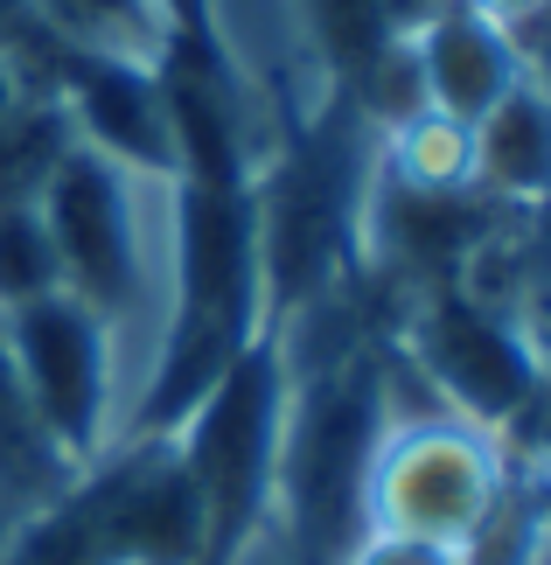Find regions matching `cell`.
<instances>
[{"instance_id": "cell-17", "label": "cell", "mask_w": 551, "mask_h": 565, "mask_svg": "<svg viewBox=\"0 0 551 565\" xmlns=\"http://www.w3.org/2000/svg\"><path fill=\"white\" fill-rule=\"evenodd\" d=\"M42 84H50V71H42V63L14 56V50H0V119H8L29 92H42Z\"/></svg>"}, {"instance_id": "cell-1", "label": "cell", "mask_w": 551, "mask_h": 565, "mask_svg": "<svg viewBox=\"0 0 551 565\" xmlns=\"http://www.w3.org/2000/svg\"><path fill=\"white\" fill-rule=\"evenodd\" d=\"M42 231L56 245L63 294L84 300L119 350L126 412L153 371L168 329V279H174V175L126 168L98 147H71L42 189Z\"/></svg>"}, {"instance_id": "cell-9", "label": "cell", "mask_w": 551, "mask_h": 565, "mask_svg": "<svg viewBox=\"0 0 551 565\" xmlns=\"http://www.w3.org/2000/svg\"><path fill=\"white\" fill-rule=\"evenodd\" d=\"M29 21L56 56L126 63V71H168L189 50V29L168 0H29Z\"/></svg>"}, {"instance_id": "cell-8", "label": "cell", "mask_w": 551, "mask_h": 565, "mask_svg": "<svg viewBox=\"0 0 551 565\" xmlns=\"http://www.w3.org/2000/svg\"><path fill=\"white\" fill-rule=\"evenodd\" d=\"M412 63H418L426 105H439V113H454L468 126L523 77V50L496 29V21H481L468 0H454L447 14H433L426 29L412 35Z\"/></svg>"}, {"instance_id": "cell-12", "label": "cell", "mask_w": 551, "mask_h": 565, "mask_svg": "<svg viewBox=\"0 0 551 565\" xmlns=\"http://www.w3.org/2000/svg\"><path fill=\"white\" fill-rule=\"evenodd\" d=\"M71 147H77V134H71V113L56 105V92L50 84L29 92L0 119V210L42 203V189H50V175L63 168Z\"/></svg>"}, {"instance_id": "cell-6", "label": "cell", "mask_w": 551, "mask_h": 565, "mask_svg": "<svg viewBox=\"0 0 551 565\" xmlns=\"http://www.w3.org/2000/svg\"><path fill=\"white\" fill-rule=\"evenodd\" d=\"M0 350H8L21 391H29L35 419L50 426V440L71 454L84 475L98 454L119 447L126 426V371L119 350L105 335V321L71 294H35L21 308L0 315Z\"/></svg>"}, {"instance_id": "cell-10", "label": "cell", "mask_w": 551, "mask_h": 565, "mask_svg": "<svg viewBox=\"0 0 551 565\" xmlns=\"http://www.w3.org/2000/svg\"><path fill=\"white\" fill-rule=\"evenodd\" d=\"M475 175L489 203H510V210L551 203V84L523 71L475 119Z\"/></svg>"}, {"instance_id": "cell-15", "label": "cell", "mask_w": 551, "mask_h": 565, "mask_svg": "<svg viewBox=\"0 0 551 565\" xmlns=\"http://www.w3.org/2000/svg\"><path fill=\"white\" fill-rule=\"evenodd\" d=\"M468 8L481 21H496L502 35L517 42V50H531V42L544 35V21H551V0H468Z\"/></svg>"}, {"instance_id": "cell-13", "label": "cell", "mask_w": 551, "mask_h": 565, "mask_svg": "<svg viewBox=\"0 0 551 565\" xmlns=\"http://www.w3.org/2000/svg\"><path fill=\"white\" fill-rule=\"evenodd\" d=\"M56 245L42 231V210H0V315L35 294H56Z\"/></svg>"}, {"instance_id": "cell-4", "label": "cell", "mask_w": 551, "mask_h": 565, "mask_svg": "<svg viewBox=\"0 0 551 565\" xmlns=\"http://www.w3.org/2000/svg\"><path fill=\"white\" fill-rule=\"evenodd\" d=\"M391 342H399L405 363L433 384L439 405L460 412V419L481 426V433H496V440H510V433L531 419V405L551 384L517 321L481 308L454 279L447 287L405 294L399 308H391Z\"/></svg>"}, {"instance_id": "cell-14", "label": "cell", "mask_w": 551, "mask_h": 565, "mask_svg": "<svg viewBox=\"0 0 551 565\" xmlns=\"http://www.w3.org/2000/svg\"><path fill=\"white\" fill-rule=\"evenodd\" d=\"M342 565H460L454 545H433V537H399V531H363L357 552Z\"/></svg>"}, {"instance_id": "cell-18", "label": "cell", "mask_w": 551, "mask_h": 565, "mask_svg": "<svg viewBox=\"0 0 551 565\" xmlns=\"http://www.w3.org/2000/svg\"><path fill=\"white\" fill-rule=\"evenodd\" d=\"M454 0H378V14H384V35L391 42H412L418 29H426L433 14H447Z\"/></svg>"}, {"instance_id": "cell-7", "label": "cell", "mask_w": 551, "mask_h": 565, "mask_svg": "<svg viewBox=\"0 0 551 565\" xmlns=\"http://www.w3.org/2000/svg\"><path fill=\"white\" fill-rule=\"evenodd\" d=\"M50 92L71 113V134L98 154H113L147 175H174L182 147H174V105H168V71H126V63H84L56 56Z\"/></svg>"}, {"instance_id": "cell-3", "label": "cell", "mask_w": 551, "mask_h": 565, "mask_svg": "<svg viewBox=\"0 0 551 565\" xmlns=\"http://www.w3.org/2000/svg\"><path fill=\"white\" fill-rule=\"evenodd\" d=\"M279 426H286V363L266 329L168 433L195 482V503H203V565H245L266 545L279 489Z\"/></svg>"}, {"instance_id": "cell-2", "label": "cell", "mask_w": 551, "mask_h": 565, "mask_svg": "<svg viewBox=\"0 0 551 565\" xmlns=\"http://www.w3.org/2000/svg\"><path fill=\"white\" fill-rule=\"evenodd\" d=\"M378 134L342 92L315 105L266 161L252 168V231L266 279V329L315 308L363 273V203Z\"/></svg>"}, {"instance_id": "cell-16", "label": "cell", "mask_w": 551, "mask_h": 565, "mask_svg": "<svg viewBox=\"0 0 551 565\" xmlns=\"http://www.w3.org/2000/svg\"><path fill=\"white\" fill-rule=\"evenodd\" d=\"M0 50L29 56V63H42V71L56 63V50L35 35V21H29V0H0Z\"/></svg>"}, {"instance_id": "cell-19", "label": "cell", "mask_w": 551, "mask_h": 565, "mask_svg": "<svg viewBox=\"0 0 551 565\" xmlns=\"http://www.w3.org/2000/svg\"><path fill=\"white\" fill-rule=\"evenodd\" d=\"M538 565H551V558H538Z\"/></svg>"}, {"instance_id": "cell-11", "label": "cell", "mask_w": 551, "mask_h": 565, "mask_svg": "<svg viewBox=\"0 0 551 565\" xmlns=\"http://www.w3.org/2000/svg\"><path fill=\"white\" fill-rule=\"evenodd\" d=\"M378 175L405 195H481L475 126L439 105H418V113L378 126Z\"/></svg>"}, {"instance_id": "cell-5", "label": "cell", "mask_w": 551, "mask_h": 565, "mask_svg": "<svg viewBox=\"0 0 551 565\" xmlns=\"http://www.w3.org/2000/svg\"><path fill=\"white\" fill-rule=\"evenodd\" d=\"M510 440L468 426L460 412H426V419H391L370 461L363 489V531L433 537V545H468L475 524L510 489Z\"/></svg>"}]
</instances>
